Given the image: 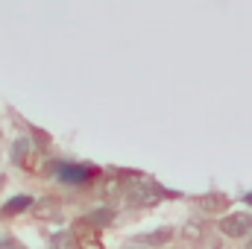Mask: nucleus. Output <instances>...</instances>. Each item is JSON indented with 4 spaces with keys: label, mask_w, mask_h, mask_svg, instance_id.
Segmentation results:
<instances>
[{
    "label": "nucleus",
    "mask_w": 252,
    "mask_h": 249,
    "mask_svg": "<svg viewBox=\"0 0 252 249\" xmlns=\"http://www.w3.org/2000/svg\"><path fill=\"white\" fill-rule=\"evenodd\" d=\"M50 247L53 249H79V241H76L73 232H56L50 238Z\"/></svg>",
    "instance_id": "obj_10"
},
{
    "label": "nucleus",
    "mask_w": 252,
    "mask_h": 249,
    "mask_svg": "<svg viewBox=\"0 0 252 249\" xmlns=\"http://www.w3.org/2000/svg\"><path fill=\"white\" fill-rule=\"evenodd\" d=\"M173 241V229H167V226H161V229H153V232H144V235H138V244L147 249H156V247H164V244H170Z\"/></svg>",
    "instance_id": "obj_6"
},
{
    "label": "nucleus",
    "mask_w": 252,
    "mask_h": 249,
    "mask_svg": "<svg viewBox=\"0 0 252 249\" xmlns=\"http://www.w3.org/2000/svg\"><path fill=\"white\" fill-rule=\"evenodd\" d=\"M0 138H3V135H0Z\"/></svg>",
    "instance_id": "obj_16"
},
{
    "label": "nucleus",
    "mask_w": 252,
    "mask_h": 249,
    "mask_svg": "<svg viewBox=\"0 0 252 249\" xmlns=\"http://www.w3.org/2000/svg\"><path fill=\"white\" fill-rule=\"evenodd\" d=\"M250 229H252V217L247 214V211H238V214H226V217L220 220V232H223L226 238H244Z\"/></svg>",
    "instance_id": "obj_3"
},
{
    "label": "nucleus",
    "mask_w": 252,
    "mask_h": 249,
    "mask_svg": "<svg viewBox=\"0 0 252 249\" xmlns=\"http://www.w3.org/2000/svg\"><path fill=\"white\" fill-rule=\"evenodd\" d=\"M250 232H252V229H250Z\"/></svg>",
    "instance_id": "obj_17"
},
{
    "label": "nucleus",
    "mask_w": 252,
    "mask_h": 249,
    "mask_svg": "<svg viewBox=\"0 0 252 249\" xmlns=\"http://www.w3.org/2000/svg\"><path fill=\"white\" fill-rule=\"evenodd\" d=\"M196 208L202 214H220L229 208V196L226 193H202V196H196Z\"/></svg>",
    "instance_id": "obj_5"
},
{
    "label": "nucleus",
    "mask_w": 252,
    "mask_h": 249,
    "mask_svg": "<svg viewBox=\"0 0 252 249\" xmlns=\"http://www.w3.org/2000/svg\"><path fill=\"white\" fill-rule=\"evenodd\" d=\"M132 249H147V247H132Z\"/></svg>",
    "instance_id": "obj_15"
},
{
    "label": "nucleus",
    "mask_w": 252,
    "mask_h": 249,
    "mask_svg": "<svg viewBox=\"0 0 252 249\" xmlns=\"http://www.w3.org/2000/svg\"><path fill=\"white\" fill-rule=\"evenodd\" d=\"M247 249H252V238H250V241H247Z\"/></svg>",
    "instance_id": "obj_14"
},
{
    "label": "nucleus",
    "mask_w": 252,
    "mask_h": 249,
    "mask_svg": "<svg viewBox=\"0 0 252 249\" xmlns=\"http://www.w3.org/2000/svg\"><path fill=\"white\" fill-rule=\"evenodd\" d=\"M79 249H103L97 241H91V238H85V241H79Z\"/></svg>",
    "instance_id": "obj_11"
},
{
    "label": "nucleus",
    "mask_w": 252,
    "mask_h": 249,
    "mask_svg": "<svg viewBox=\"0 0 252 249\" xmlns=\"http://www.w3.org/2000/svg\"><path fill=\"white\" fill-rule=\"evenodd\" d=\"M182 238L190 241V244L202 241V238H205V223H199V220H188V223L182 226Z\"/></svg>",
    "instance_id": "obj_9"
},
{
    "label": "nucleus",
    "mask_w": 252,
    "mask_h": 249,
    "mask_svg": "<svg viewBox=\"0 0 252 249\" xmlns=\"http://www.w3.org/2000/svg\"><path fill=\"white\" fill-rule=\"evenodd\" d=\"M118 182H115V179H112V182H106V193H109V196H115V193H118Z\"/></svg>",
    "instance_id": "obj_12"
},
{
    "label": "nucleus",
    "mask_w": 252,
    "mask_h": 249,
    "mask_svg": "<svg viewBox=\"0 0 252 249\" xmlns=\"http://www.w3.org/2000/svg\"><path fill=\"white\" fill-rule=\"evenodd\" d=\"M12 161L27 173H41V153L30 138H18L12 144Z\"/></svg>",
    "instance_id": "obj_1"
},
{
    "label": "nucleus",
    "mask_w": 252,
    "mask_h": 249,
    "mask_svg": "<svg viewBox=\"0 0 252 249\" xmlns=\"http://www.w3.org/2000/svg\"><path fill=\"white\" fill-rule=\"evenodd\" d=\"M124 196L126 202H132V205H158L161 202V190L153 185H124Z\"/></svg>",
    "instance_id": "obj_2"
},
{
    "label": "nucleus",
    "mask_w": 252,
    "mask_h": 249,
    "mask_svg": "<svg viewBox=\"0 0 252 249\" xmlns=\"http://www.w3.org/2000/svg\"><path fill=\"white\" fill-rule=\"evenodd\" d=\"M32 214H35L38 220H59V217H62V199L44 196V199L32 202Z\"/></svg>",
    "instance_id": "obj_4"
},
{
    "label": "nucleus",
    "mask_w": 252,
    "mask_h": 249,
    "mask_svg": "<svg viewBox=\"0 0 252 249\" xmlns=\"http://www.w3.org/2000/svg\"><path fill=\"white\" fill-rule=\"evenodd\" d=\"M244 202H247V205H252V190H250V193H244Z\"/></svg>",
    "instance_id": "obj_13"
},
{
    "label": "nucleus",
    "mask_w": 252,
    "mask_h": 249,
    "mask_svg": "<svg viewBox=\"0 0 252 249\" xmlns=\"http://www.w3.org/2000/svg\"><path fill=\"white\" fill-rule=\"evenodd\" d=\"M32 208V199L27 196V193H21V196H12V199H6L3 205H0V214L3 217H15V214H21V211H30Z\"/></svg>",
    "instance_id": "obj_7"
},
{
    "label": "nucleus",
    "mask_w": 252,
    "mask_h": 249,
    "mask_svg": "<svg viewBox=\"0 0 252 249\" xmlns=\"http://www.w3.org/2000/svg\"><path fill=\"white\" fill-rule=\"evenodd\" d=\"M112 220H115V211H112L109 205L94 208V211H88V214L82 217V223H88V226H94V229H103V226H109Z\"/></svg>",
    "instance_id": "obj_8"
}]
</instances>
